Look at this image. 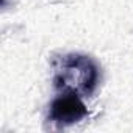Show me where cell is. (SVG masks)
I'll return each instance as SVG.
<instances>
[{"label":"cell","mask_w":133,"mask_h":133,"mask_svg":"<svg viewBox=\"0 0 133 133\" xmlns=\"http://www.w3.org/2000/svg\"><path fill=\"white\" fill-rule=\"evenodd\" d=\"M99 72L96 64L82 55H68L61 61V68L56 69L55 86L68 92H92L97 85Z\"/></svg>","instance_id":"6da1fadb"},{"label":"cell","mask_w":133,"mask_h":133,"mask_svg":"<svg viewBox=\"0 0 133 133\" xmlns=\"http://www.w3.org/2000/svg\"><path fill=\"white\" fill-rule=\"evenodd\" d=\"M88 114L85 103L78 94L66 92L64 96L56 97L50 105V119L59 125H69Z\"/></svg>","instance_id":"7a4b0ae2"}]
</instances>
